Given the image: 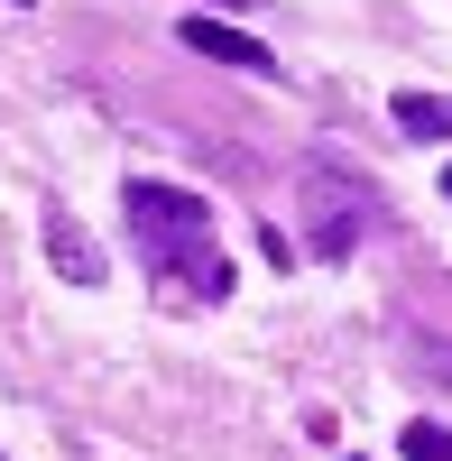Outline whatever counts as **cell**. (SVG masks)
Returning a JSON list of instances; mask_svg holds the SVG:
<instances>
[{
  "instance_id": "obj_1",
  "label": "cell",
  "mask_w": 452,
  "mask_h": 461,
  "mask_svg": "<svg viewBox=\"0 0 452 461\" xmlns=\"http://www.w3.org/2000/svg\"><path fill=\"white\" fill-rule=\"evenodd\" d=\"M130 240L139 258L158 267V277H176L185 295H231V249H221V230H212V203L203 194H185V185H158V176H130Z\"/></svg>"
},
{
  "instance_id": "obj_2",
  "label": "cell",
  "mask_w": 452,
  "mask_h": 461,
  "mask_svg": "<svg viewBox=\"0 0 452 461\" xmlns=\"http://www.w3.org/2000/svg\"><path fill=\"white\" fill-rule=\"evenodd\" d=\"M295 212H305L323 258H351L369 212H379V194H369V176H351L342 158H305V167H295Z\"/></svg>"
},
{
  "instance_id": "obj_3",
  "label": "cell",
  "mask_w": 452,
  "mask_h": 461,
  "mask_svg": "<svg viewBox=\"0 0 452 461\" xmlns=\"http://www.w3.org/2000/svg\"><path fill=\"white\" fill-rule=\"evenodd\" d=\"M185 47H194V56H212V65H231V74H277V56L258 47V37L221 28L212 10H194V19H185Z\"/></svg>"
},
{
  "instance_id": "obj_4",
  "label": "cell",
  "mask_w": 452,
  "mask_h": 461,
  "mask_svg": "<svg viewBox=\"0 0 452 461\" xmlns=\"http://www.w3.org/2000/svg\"><path fill=\"white\" fill-rule=\"evenodd\" d=\"M47 258H56V277H74V286H102L111 267H102V240L74 212H47Z\"/></svg>"
},
{
  "instance_id": "obj_5",
  "label": "cell",
  "mask_w": 452,
  "mask_h": 461,
  "mask_svg": "<svg viewBox=\"0 0 452 461\" xmlns=\"http://www.w3.org/2000/svg\"><path fill=\"white\" fill-rule=\"evenodd\" d=\"M397 130L406 139H452V102L443 93H397Z\"/></svg>"
},
{
  "instance_id": "obj_6",
  "label": "cell",
  "mask_w": 452,
  "mask_h": 461,
  "mask_svg": "<svg viewBox=\"0 0 452 461\" xmlns=\"http://www.w3.org/2000/svg\"><path fill=\"white\" fill-rule=\"evenodd\" d=\"M406 461H452V434L434 425V415H416V425H406Z\"/></svg>"
},
{
  "instance_id": "obj_7",
  "label": "cell",
  "mask_w": 452,
  "mask_h": 461,
  "mask_svg": "<svg viewBox=\"0 0 452 461\" xmlns=\"http://www.w3.org/2000/svg\"><path fill=\"white\" fill-rule=\"evenodd\" d=\"M212 10H258V0H212Z\"/></svg>"
},
{
  "instance_id": "obj_8",
  "label": "cell",
  "mask_w": 452,
  "mask_h": 461,
  "mask_svg": "<svg viewBox=\"0 0 452 461\" xmlns=\"http://www.w3.org/2000/svg\"><path fill=\"white\" fill-rule=\"evenodd\" d=\"M443 194H452V167H443Z\"/></svg>"
}]
</instances>
